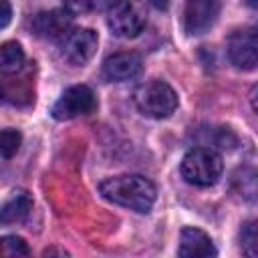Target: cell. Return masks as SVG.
I'll list each match as a JSON object with an SVG mask.
<instances>
[{"instance_id":"6da1fadb","label":"cell","mask_w":258,"mask_h":258,"mask_svg":"<svg viewBox=\"0 0 258 258\" xmlns=\"http://www.w3.org/2000/svg\"><path fill=\"white\" fill-rule=\"evenodd\" d=\"M99 191L105 200L129 208L137 214H147L157 198L155 185L143 175H113L99 183Z\"/></svg>"},{"instance_id":"7a4b0ae2","label":"cell","mask_w":258,"mask_h":258,"mask_svg":"<svg viewBox=\"0 0 258 258\" xmlns=\"http://www.w3.org/2000/svg\"><path fill=\"white\" fill-rule=\"evenodd\" d=\"M179 171L187 183L208 187V185H214L222 177L224 161L220 153H216L210 147H194L183 155Z\"/></svg>"},{"instance_id":"3957f363","label":"cell","mask_w":258,"mask_h":258,"mask_svg":"<svg viewBox=\"0 0 258 258\" xmlns=\"http://www.w3.org/2000/svg\"><path fill=\"white\" fill-rule=\"evenodd\" d=\"M133 101L137 109L151 119H167L177 109V95L175 91L159 79H151L137 87Z\"/></svg>"},{"instance_id":"277c9868","label":"cell","mask_w":258,"mask_h":258,"mask_svg":"<svg viewBox=\"0 0 258 258\" xmlns=\"http://www.w3.org/2000/svg\"><path fill=\"white\" fill-rule=\"evenodd\" d=\"M95 107H97L95 93L87 85H73L64 89V93L56 99L50 113L58 121H69V119L93 113Z\"/></svg>"},{"instance_id":"5b68a950","label":"cell","mask_w":258,"mask_h":258,"mask_svg":"<svg viewBox=\"0 0 258 258\" xmlns=\"http://www.w3.org/2000/svg\"><path fill=\"white\" fill-rule=\"evenodd\" d=\"M107 24L115 36L135 38L145 26V16L133 0H115L107 12Z\"/></svg>"},{"instance_id":"8992f818","label":"cell","mask_w":258,"mask_h":258,"mask_svg":"<svg viewBox=\"0 0 258 258\" xmlns=\"http://www.w3.org/2000/svg\"><path fill=\"white\" fill-rule=\"evenodd\" d=\"M97 44H99L97 32L91 30V28H71L58 40L62 58L69 60L75 67L87 64L93 58V54L97 50Z\"/></svg>"},{"instance_id":"52a82bcc","label":"cell","mask_w":258,"mask_h":258,"mask_svg":"<svg viewBox=\"0 0 258 258\" xmlns=\"http://www.w3.org/2000/svg\"><path fill=\"white\" fill-rule=\"evenodd\" d=\"M228 58L240 71H254L258 64V36L256 28L234 30L228 38Z\"/></svg>"},{"instance_id":"ba28073f","label":"cell","mask_w":258,"mask_h":258,"mask_svg":"<svg viewBox=\"0 0 258 258\" xmlns=\"http://www.w3.org/2000/svg\"><path fill=\"white\" fill-rule=\"evenodd\" d=\"M220 16V0H185L183 28L187 34L198 36L208 32Z\"/></svg>"},{"instance_id":"9c48e42d","label":"cell","mask_w":258,"mask_h":258,"mask_svg":"<svg viewBox=\"0 0 258 258\" xmlns=\"http://www.w3.org/2000/svg\"><path fill=\"white\" fill-rule=\"evenodd\" d=\"M73 28V18L69 10H48L40 12L32 20V30L44 40H60Z\"/></svg>"},{"instance_id":"30bf717a","label":"cell","mask_w":258,"mask_h":258,"mask_svg":"<svg viewBox=\"0 0 258 258\" xmlns=\"http://www.w3.org/2000/svg\"><path fill=\"white\" fill-rule=\"evenodd\" d=\"M139 73H141V56L133 50L115 52L107 56L103 62V75L111 83H123L135 79Z\"/></svg>"},{"instance_id":"8fae6325","label":"cell","mask_w":258,"mask_h":258,"mask_svg":"<svg viewBox=\"0 0 258 258\" xmlns=\"http://www.w3.org/2000/svg\"><path fill=\"white\" fill-rule=\"evenodd\" d=\"M177 254L181 258H210V256H216L218 250H216L212 238L204 230L187 226L179 234Z\"/></svg>"},{"instance_id":"7c38bea8","label":"cell","mask_w":258,"mask_h":258,"mask_svg":"<svg viewBox=\"0 0 258 258\" xmlns=\"http://www.w3.org/2000/svg\"><path fill=\"white\" fill-rule=\"evenodd\" d=\"M32 210V198L24 189H16L0 204V226L22 224Z\"/></svg>"},{"instance_id":"4fadbf2b","label":"cell","mask_w":258,"mask_h":258,"mask_svg":"<svg viewBox=\"0 0 258 258\" xmlns=\"http://www.w3.org/2000/svg\"><path fill=\"white\" fill-rule=\"evenodd\" d=\"M24 67V50L18 42L8 40L0 44V77H12Z\"/></svg>"},{"instance_id":"5bb4252c","label":"cell","mask_w":258,"mask_h":258,"mask_svg":"<svg viewBox=\"0 0 258 258\" xmlns=\"http://www.w3.org/2000/svg\"><path fill=\"white\" fill-rule=\"evenodd\" d=\"M20 143H22V135L18 129H12V127L2 129L0 131V157L4 159L14 157L20 149Z\"/></svg>"},{"instance_id":"9a60e30c","label":"cell","mask_w":258,"mask_h":258,"mask_svg":"<svg viewBox=\"0 0 258 258\" xmlns=\"http://www.w3.org/2000/svg\"><path fill=\"white\" fill-rule=\"evenodd\" d=\"M30 250L20 236H2L0 238V258H18L28 256Z\"/></svg>"},{"instance_id":"2e32d148","label":"cell","mask_w":258,"mask_h":258,"mask_svg":"<svg viewBox=\"0 0 258 258\" xmlns=\"http://www.w3.org/2000/svg\"><path fill=\"white\" fill-rule=\"evenodd\" d=\"M240 246H242V252L248 254V256H256L258 252V234H256V222L250 220L242 226L240 230Z\"/></svg>"},{"instance_id":"e0dca14e","label":"cell","mask_w":258,"mask_h":258,"mask_svg":"<svg viewBox=\"0 0 258 258\" xmlns=\"http://www.w3.org/2000/svg\"><path fill=\"white\" fill-rule=\"evenodd\" d=\"M62 2H64V8H67L71 14L87 12V10L93 6V0H62Z\"/></svg>"},{"instance_id":"ac0fdd59","label":"cell","mask_w":258,"mask_h":258,"mask_svg":"<svg viewBox=\"0 0 258 258\" xmlns=\"http://www.w3.org/2000/svg\"><path fill=\"white\" fill-rule=\"evenodd\" d=\"M12 18V6L8 0H0V28L8 26Z\"/></svg>"},{"instance_id":"d6986e66","label":"cell","mask_w":258,"mask_h":258,"mask_svg":"<svg viewBox=\"0 0 258 258\" xmlns=\"http://www.w3.org/2000/svg\"><path fill=\"white\" fill-rule=\"evenodd\" d=\"M153 8H157V10H165L167 6H169V0H147Z\"/></svg>"},{"instance_id":"ffe728a7","label":"cell","mask_w":258,"mask_h":258,"mask_svg":"<svg viewBox=\"0 0 258 258\" xmlns=\"http://www.w3.org/2000/svg\"><path fill=\"white\" fill-rule=\"evenodd\" d=\"M42 254H44V256H50V254H67V252H64V250H54V248H48V250H44Z\"/></svg>"},{"instance_id":"44dd1931","label":"cell","mask_w":258,"mask_h":258,"mask_svg":"<svg viewBox=\"0 0 258 258\" xmlns=\"http://www.w3.org/2000/svg\"><path fill=\"white\" fill-rule=\"evenodd\" d=\"M246 4H248L250 8H256V0H246Z\"/></svg>"}]
</instances>
